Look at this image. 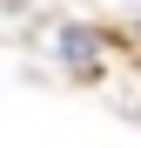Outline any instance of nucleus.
Instances as JSON below:
<instances>
[{
    "instance_id": "nucleus-1",
    "label": "nucleus",
    "mask_w": 141,
    "mask_h": 148,
    "mask_svg": "<svg viewBox=\"0 0 141 148\" xmlns=\"http://www.w3.org/2000/svg\"><path fill=\"white\" fill-rule=\"evenodd\" d=\"M54 47H61V61H67V74H74V81H94V74H101V27L67 20Z\"/></svg>"
},
{
    "instance_id": "nucleus-2",
    "label": "nucleus",
    "mask_w": 141,
    "mask_h": 148,
    "mask_svg": "<svg viewBox=\"0 0 141 148\" xmlns=\"http://www.w3.org/2000/svg\"><path fill=\"white\" fill-rule=\"evenodd\" d=\"M128 34H134V54H141V14H134V20H128Z\"/></svg>"
}]
</instances>
